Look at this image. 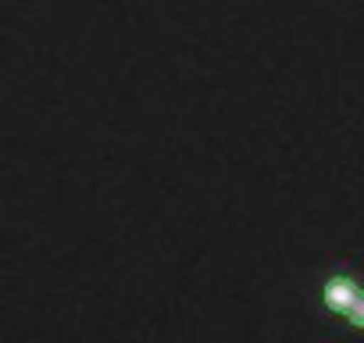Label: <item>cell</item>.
Wrapping results in <instances>:
<instances>
[{"instance_id": "cell-1", "label": "cell", "mask_w": 364, "mask_h": 343, "mask_svg": "<svg viewBox=\"0 0 364 343\" xmlns=\"http://www.w3.org/2000/svg\"><path fill=\"white\" fill-rule=\"evenodd\" d=\"M321 297H325V307L328 311L343 315L353 329L364 332V286L353 275H332L321 286Z\"/></svg>"}]
</instances>
